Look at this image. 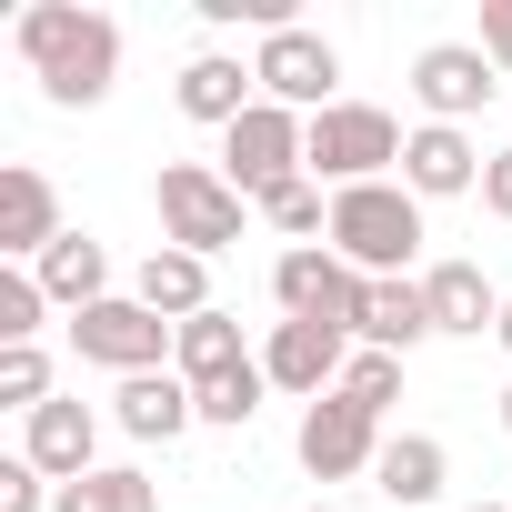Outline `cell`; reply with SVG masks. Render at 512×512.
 <instances>
[{
	"mask_svg": "<svg viewBox=\"0 0 512 512\" xmlns=\"http://www.w3.org/2000/svg\"><path fill=\"white\" fill-rule=\"evenodd\" d=\"M11 51L31 61L51 111H101L111 81H121V21L91 11V0H31L11 21Z\"/></svg>",
	"mask_w": 512,
	"mask_h": 512,
	"instance_id": "6da1fadb",
	"label": "cell"
},
{
	"mask_svg": "<svg viewBox=\"0 0 512 512\" xmlns=\"http://www.w3.org/2000/svg\"><path fill=\"white\" fill-rule=\"evenodd\" d=\"M332 251L362 282H412V251H422V201L402 181H362L332 191Z\"/></svg>",
	"mask_w": 512,
	"mask_h": 512,
	"instance_id": "7a4b0ae2",
	"label": "cell"
},
{
	"mask_svg": "<svg viewBox=\"0 0 512 512\" xmlns=\"http://www.w3.org/2000/svg\"><path fill=\"white\" fill-rule=\"evenodd\" d=\"M221 181L262 211L272 191H292V181H312V121L302 111H282V101H251L231 131H221Z\"/></svg>",
	"mask_w": 512,
	"mask_h": 512,
	"instance_id": "3957f363",
	"label": "cell"
},
{
	"mask_svg": "<svg viewBox=\"0 0 512 512\" xmlns=\"http://www.w3.org/2000/svg\"><path fill=\"white\" fill-rule=\"evenodd\" d=\"M151 211H161V241L171 251H231L241 241V221H251V201L221 181V161H161V181H151Z\"/></svg>",
	"mask_w": 512,
	"mask_h": 512,
	"instance_id": "277c9868",
	"label": "cell"
},
{
	"mask_svg": "<svg viewBox=\"0 0 512 512\" xmlns=\"http://www.w3.org/2000/svg\"><path fill=\"white\" fill-rule=\"evenodd\" d=\"M402 121L372 111V101H332L312 121V181L322 191H362V181H402Z\"/></svg>",
	"mask_w": 512,
	"mask_h": 512,
	"instance_id": "5b68a950",
	"label": "cell"
},
{
	"mask_svg": "<svg viewBox=\"0 0 512 512\" xmlns=\"http://www.w3.org/2000/svg\"><path fill=\"white\" fill-rule=\"evenodd\" d=\"M251 71H262V101H282V111H302V121H322V111L342 101V51H332L312 21L272 31L262 51H251Z\"/></svg>",
	"mask_w": 512,
	"mask_h": 512,
	"instance_id": "8992f818",
	"label": "cell"
},
{
	"mask_svg": "<svg viewBox=\"0 0 512 512\" xmlns=\"http://www.w3.org/2000/svg\"><path fill=\"white\" fill-rule=\"evenodd\" d=\"M71 352L81 362H101V372H171V322L161 312H141L131 292H111V302H91V312H71Z\"/></svg>",
	"mask_w": 512,
	"mask_h": 512,
	"instance_id": "52a82bcc",
	"label": "cell"
},
{
	"mask_svg": "<svg viewBox=\"0 0 512 512\" xmlns=\"http://www.w3.org/2000/svg\"><path fill=\"white\" fill-rule=\"evenodd\" d=\"M272 302H282V322H332V332H352V322H362V272L342 262L332 241H302V251L272 262Z\"/></svg>",
	"mask_w": 512,
	"mask_h": 512,
	"instance_id": "ba28073f",
	"label": "cell"
},
{
	"mask_svg": "<svg viewBox=\"0 0 512 512\" xmlns=\"http://www.w3.org/2000/svg\"><path fill=\"white\" fill-rule=\"evenodd\" d=\"M492 91H502V71H492L482 41H422V51H412V101H422V121H452V131H462Z\"/></svg>",
	"mask_w": 512,
	"mask_h": 512,
	"instance_id": "9c48e42d",
	"label": "cell"
},
{
	"mask_svg": "<svg viewBox=\"0 0 512 512\" xmlns=\"http://www.w3.org/2000/svg\"><path fill=\"white\" fill-rule=\"evenodd\" d=\"M292 452H302V472H312V482H352V472H372V462H382V422H372L362 402L322 392V402H302Z\"/></svg>",
	"mask_w": 512,
	"mask_h": 512,
	"instance_id": "30bf717a",
	"label": "cell"
},
{
	"mask_svg": "<svg viewBox=\"0 0 512 512\" xmlns=\"http://www.w3.org/2000/svg\"><path fill=\"white\" fill-rule=\"evenodd\" d=\"M262 372H272V392L322 402V392H342V372H352V332H332V322H272Z\"/></svg>",
	"mask_w": 512,
	"mask_h": 512,
	"instance_id": "8fae6325",
	"label": "cell"
},
{
	"mask_svg": "<svg viewBox=\"0 0 512 512\" xmlns=\"http://www.w3.org/2000/svg\"><path fill=\"white\" fill-rule=\"evenodd\" d=\"M91 452H101V412H91L81 392H51V402L21 422V462H31V472H51V482H81V472H101Z\"/></svg>",
	"mask_w": 512,
	"mask_h": 512,
	"instance_id": "7c38bea8",
	"label": "cell"
},
{
	"mask_svg": "<svg viewBox=\"0 0 512 512\" xmlns=\"http://www.w3.org/2000/svg\"><path fill=\"white\" fill-rule=\"evenodd\" d=\"M482 141L472 131H452V121H422L412 141H402V191L412 201H462V191H482Z\"/></svg>",
	"mask_w": 512,
	"mask_h": 512,
	"instance_id": "4fadbf2b",
	"label": "cell"
},
{
	"mask_svg": "<svg viewBox=\"0 0 512 512\" xmlns=\"http://www.w3.org/2000/svg\"><path fill=\"white\" fill-rule=\"evenodd\" d=\"M71 221H61V191H51V171H31V161H11L0 171V262H41V251L61 241Z\"/></svg>",
	"mask_w": 512,
	"mask_h": 512,
	"instance_id": "5bb4252c",
	"label": "cell"
},
{
	"mask_svg": "<svg viewBox=\"0 0 512 512\" xmlns=\"http://www.w3.org/2000/svg\"><path fill=\"white\" fill-rule=\"evenodd\" d=\"M171 101H181V121L231 131L251 101H262V71H251L241 51H191V61H181V81H171Z\"/></svg>",
	"mask_w": 512,
	"mask_h": 512,
	"instance_id": "9a60e30c",
	"label": "cell"
},
{
	"mask_svg": "<svg viewBox=\"0 0 512 512\" xmlns=\"http://www.w3.org/2000/svg\"><path fill=\"white\" fill-rule=\"evenodd\" d=\"M111 422H121L131 442H181V432L201 422V392H191L181 372H131V382L111 392Z\"/></svg>",
	"mask_w": 512,
	"mask_h": 512,
	"instance_id": "2e32d148",
	"label": "cell"
},
{
	"mask_svg": "<svg viewBox=\"0 0 512 512\" xmlns=\"http://www.w3.org/2000/svg\"><path fill=\"white\" fill-rule=\"evenodd\" d=\"M422 302H432V332H452V342H482L502 322V292L482 282V262H432L422 272Z\"/></svg>",
	"mask_w": 512,
	"mask_h": 512,
	"instance_id": "e0dca14e",
	"label": "cell"
},
{
	"mask_svg": "<svg viewBox=\"0 0 512 512\" xmlns=\"http://www.w3.org/2000/svg\"><path fill=\"white\" fill-rule=\"evenodd\" d=\"M352 342L412 362V352L432 342V302H422V282H362V322H352Z\"/></svg>",
	"mask_w": 512,
	"mask_h": 512,
	"instance_id": "ac0fdd59",
	"label": "cell"
},
{
	"mask_svg": "<svg viewBox=\"0 0 512 512\" xmlns=\"http://www.w3.org/2000/svg\"><path fill=\"white\" fill-rule=\"evenodd\" d=\"M442 482H452V452L432 432H382V462H372V492L382 502L422 512V502H442Z\"/></svg>",
	"mask_w": 512,
	"mask_h": 512,
	"instance_id": "d6986e66",
	"label": "cell"
},
{
	"mask_svg": "<svg viewBox=\"0 0 512 512\" xmlns=\"http://www.w3.org/2000/svg\"><path fill=\"white\" fill-rule=\"evenodd\" d=\"M131 302H141V312H161V322L181 332L191 312H211V262H201V251H171V241H161L151 262L131 272Z\"/></svg>",
	"mask_w": 512,
	"mask_h": 512,
	"instance_id": "ffe728a7",
	"label": "cell"
},
{
	"mask_svg": "<svg viewBox=\"0 0 512 512\" xmlns=\"http://www.w3.org/2000/svg\"><path fill=\"white\" fill-rule=\"evenodd\" d=\"M41 292H51V312H91V302H111V251L91 241V231H61L51 251H41Z\"/></svg>",
	"mask_w": 512,
	"mask_h": 512,
	"instance_id": "44dd1931",
	"label": "cell"
},
{
	"mask_svg": "<svg viewBox=\"0 0 512 512\" xmlns=\"http://www.w3.org/2000/svg\"><path fill=\"white\" fill-rule=\"evenodd\" d=\"M241 362H251V352H241V322H231L221 302H211V312H191V322L171 332V372H181L191 392H201V382H221V372H241Z\"/></svg>",
	"mask_w": 512,
	"mask_h": 512,
	"instance_id": "7402d4cb",
	"label": "cell"
},
{
	"mask_svg": "<svg viewBox=\"0 0 512 512\" xmlns=\"http://www.w3.org/2000/svg\"><path fill=\"white\" fill-rule=\"evenodd\" d=\"M51 512H161V492H151V472H131V462H101V472L61 482V502H51Z\"/></svg>",
	"mask_w": 512,
	"mask_h": 512,
	"instance_id": "603a6c76",
	"label": "cell"
},
{
	"mask_svg": "<svg viewBox=\"0 0 512 512\" xmlns=\"http://www.w3.org/2000/svg\"><path fill=\"white\" fill-rule=\"evenodd\" d=\"M262 392H272V372H262V362H241V372L201 382V422H211V432H251V412H262Z\"/></svg>",
	"mask_w": 512,
	"mask_h": 512,
	"instance_id": "cb8c5ba5",
	"label": "cell"
},
{
	"mask_svg": "<svg viewBox=\"0 0 512 512\" xmlns=\"http://www.w3.org/2000/svg\"><path fill=\"white\" fill-rule=\"evenodd\" d=\"M262 221H272L292 251H302V241H332V191H322V181H292V191L262 201Z\"/></svg>",
	"mask_w": 512,
	"mask_h": 512,
	"instance_id": "d4e9b609",
	"label": "cell"
},
{
	"mask_svg": "<svg viewBox=\"0 0 512 512\" xmlns=\"http://www.w3.org/2000/svg\"><path fill=\"white\" fill-rule=\"evenodd\" d=\"M41 312H51L41 272H21V262H0V352H21V342H41Z\"/></svg>",
	"mask_w": 512,
	"mask_h": 512,
	"instance_id": "484cf974",
	"label": "cell"
},
{
	"mask_svg": "<svg viewBox=\"0 0 512 512\" xmlns=\"http://www.w3.org/2000/svg\"><path fill=\"white\" fill-rule=\"evenodd\" d=\"M342 402H362L372 422L402 402V352H352V372H342Z\"/></svg>",
	"mask_w": 512,
	"mask_h": 512,
	"instance_id": "4316f807",
	"label": "cell"
},
{
	"mask_svg": "<svg viewBox=\"0 0 512 512\" xmlns=\"http://www.w3.org/2000/svg\"><path fill=\"white\" fill-rule=\"evenodd\" d=\"M0 402H11L21 422H31L41 402H51V352H41V342H21V352H0Z\"/></svg>",
	"mask_w": 512,
	"mask_h": 512,
	"instance_id": "83f0119b",
	"label": "cell"
},
{
	"mask_svg": "<svg viewBox=\"0 0 512 512\" xmlns=\"http://www.w3.org/2000/svg\"><path fill=\"white\" fill-rule=\"evenodd\" d=\"M51 502H61V482H51V472H31L21 452L0 462V512H51Z\"/></svg>",
	"mask_w": 512,
	"mask_h": 512,
	"instance_id": "f1b7e54d",
	"label": "cell"
},
{
	"mask_svg": "<svg viewBox=\"0 0 512 512\" xmlns=\"http://www.w3.org/2000/svg\"><path fill=\"white\" fill-rule=\"evenodd\" d=\"M482 51H492V71L512 81V0H482Z\"/></svg>",
	"mask_w": 512,
	"mask_h": 512,
	"instance_id": "f546056e",
	"label": "cell"
},
{
	"mask_svg": "<svg viewBox=\"0 0 512 512\" xmlns=\"http://www.w3.org/2000/svg\"><path fill=\"white\" fill-rule=\"evenodd\" d=\"M482 211H492V221H512V151H492V161H482Z\"/></svg>",
	"mask_w": 512,
	"mask_h": 512,
	"instance_id": "4dcf8cb0",
	"label": "cell"
},
{
	"mask_svg": "<svg viewBox=\"0 0 512 512\" xmlns=\"http://www.w3.org/2000/svg\"><path fill=\"white\" fill-rule=\"evenodd\" d=\"M492 342H502V352H512V292H502V322H492Z\"/></svg>",
	"mask_w": 512,
	"mask_h": 512,
	"instance_id": "1f68e13d",
	"label": "cell"
},
{
	"mask_svg": "<svg viewBox=\"0 0 512 512\" xmlns=\"http://www.w3.org/2000/svg\"><path fill=\"white\" fill-rule=\"evenodd\" d=\"M502 432H512V382H502Z\"/></svg>",
	"mask_w": 512,
	"mask_h": 512,
	"instance_id": "d6a6232c",
	"label": "cell"
},
{
	"mask_svg": "<svg viewBox=\"0 0 512 512\" xmlns=\"http://www.w3.org/2000/svg\"><path fill=\"white\" fill-rule=\"evenodd\" d=\"M472 512H512V502H472Z\"/></svg>",
	"mask_w": 512,
	"mask_h": 512,
	"instance_id": "836d02e7",
	"label": "cell"
},
{
	"mask_svg": "<svg viewBox=\"0 0 512 512\" xmlns=\"http://www.w3.org/2000/svg\"><path fill=\"white\" fill-rule=\"evenodd\" d=\"M312 512H342V502H312Z\"/></svg>",
	"mask_w": 512,
	"mask_h": 512,
	"instance_id": "e575fe53",
	"label": "cell"
}]
</instances>
